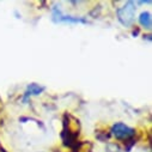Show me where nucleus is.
<instances>
[{"instance_id": "nucleus-1", "label": "nucleus", "mask_w": 152, "mask_h": 152, "mask_svg": "<svg viewBox=\"0 0 152 152\" xmlns=\"http://www.w3.org/2000/svg\"><path fill=\"white\" fill-rule=\"evenodd\" d=\"M135 10L137 9L133 1H127L122 7H120L116 11V13H118V18L121 22V24H124L125 26L132 25V23L134 22Z\"/></svg>"}, {"instance_id": "nucleus-2", "label": "nucleus", "mask_w": 152, "mask_h": 152, "mask_svg": "<svg viewBox=\"0 0 152 152\" xmlns=\"http://www.w3.org/2000/svg\"><path fill=\"white\" fill-rule=\"evenodd\" d=\"M111 134L119 140H129L134 137L135 131L122 122H118L111 127Z\"/></svg>"}, {"instance_id": "nucleus-3", "label": "nucleus", "mask_w": 152, "mask_h": 152, "mask_svg": "<svg viewBox=\"0 0 152 152\" xmlns=\"http://www.w3.org/2000/svg\"><path fill=\"white\" fill-rule=\"evenodd\" d=\"M53 20H54L55 23H61V22H68V23H86V19H84V18L62 15L61 10L58 9L56 6L53 7Z\"/></svg>"}, {"instance_id": "nucleus-4", "label": "nucleus", "mask_w": 152, "mask_h": 152, "mask_svg": "<svg viewBox=\"0 0 152 152\" xmlns=\"http://www.w3.org/2000/svg\"><path fill=\"white\" fill-rule=\"evenodd\" d=\"M43 91H45V88H43V86H40L39 84H30V85L26 88V91H25V94H24V96H23V102L26 103L28 99H29V97H31V96H37V95L42 94Z\"/></svg>"}, {"instance_id": "nucleus-5", "label": "nucleus", "mask_w": 152, "mask_h": 152, "mask_svg": "<svg viewBox=\"0 0 152 152\" xmlns=\"http://www.w3.org/2000/svg\"><path fill=\"white\" fill-rule=\"evenodd\" d=\"M139 23L144 28L151 29V13L150 12H142L139 17Z\"/></svg>"}]
</instances>
